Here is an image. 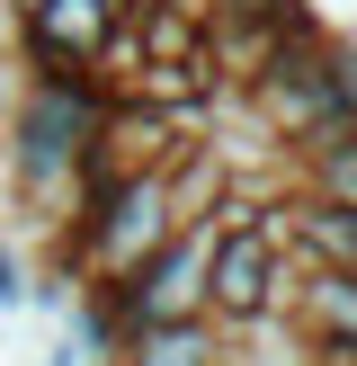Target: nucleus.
I'll return each instance as SVG.
<instances>
[{"label":"nucleus","instance_id":"nucleus-1","mask_svg":"<svg viewBox=\"0 0 357 366\" xmlns=\"http://www.w3.org/2000/svg\"><path fill=\"white\" fill-rule=\"evenodd\" d=\"M107 89L99 71H71V81H18L9 117H0V188H9V214L54 242L81 206V161H89V125H99Z\"/></svg>","mask_w":357,"mask_h":366},{"label":"nucleus","instance_id":"nucleus-2","mask_svg":"<svg viewBox=\"0 0 357 366\" xmlns=\"http://www.w3.org/2000/svg\"><path fill=\"white\" fill-rule=\"evenodd\" d=\"M321 45H331V27L286 18V27L268 36V54L250 63V81L232 89V99L259 117L268 143H303L313 125H331V71H321Z\"/></svg>","mask_w":357,"mask_h":366},{"label":"nucleus","instance_id":"nucleus-3","mask_svg":"<svg viewBox=\"0 0 357 366\" xmlns=\"http://www.w3.org/2000/svg\"><path fill=\"white\" fill-rule=\"evenodd\" d=\"M286 286H295V250L277 242V224L214 232V259H206V322H223V331H259V322L286 313Z\"/></svg>","mask_w":357,"mask_h":366},{"label":"nucleus","instance_id":"nucleus-4","mask_svg":"<svg viewBox=\"0 0 357 366\" xmlns=\"http://www.w3.org/2000/svg\"><path fill=\"white\" fill-rule=\"evenodd\" d=\"M206 259H214V224H178L134 277H116L107 295H116L125 331L134 322H196L206 313Z\"/></svg>","mask_w":357,"mask_h":366},{"label":"nucleus","instance_id":"nucleus-5","mask_svg":"<svg viewBox=\"0 0 357 366\" xmlns=\"http://www.w3.org/2000/svg\"><path fill=\"white\" fill-rule=\"evenodd\" d=\"M9 27H18V63H27L36 81H71V71H99V54L116 45L125 18L107 9V0H36Z\"/></svg>","mask_w":357,"mask_h":366},{"label":"nucleus","instance_id":"nucleus-6","mask_svg":"<svg viewBox=\"0 0 357 366\" xmlns=\"http://www.w3.org/2000/svg\"><path fill=\"white\" fill-rule=\"evenodd\" d=\"M286 331H295V349L303 340H331V349H357V277L348 268H313V259H295V286H286Z\"/></svg>","mask_w":357,"mask_h":366},{"label":"nucleus","instance_id":"nucleus-7","mask_svg":"<svg viewBox=\"0 0 357 366\" xmlns=\"http://www.w3.org/2000/svg\"><path fill=\"white\" fill-rule=\"evenodd\" d=\"M286 197L303 206H357V125H313L303 143H286Z\"/></svg>","mask_w":357,"mask_h":366},{"label":"nucleus","instance_id":"nucleus-8","mask_svg":"<svg viewBox=\"0 0 357 366\" xmlns=\"http://www.w3.org/2000/svg\"><path fill=\"white\" fill-rule=\"evenodd\" d=\"M107 366H241V349H232L223 322L196 313V322H134Z\"/></svg>","mask_w":357,"mask_h":366},{"label":"nucleus","instance_id":"nucleus-9","mask_svg":"<svg viewBox=\"0 0 357 366\" xmlns=\"http://www.w3.org/2000/svg\"><path fill=\"white\" fill-rule=\"evenodd\" d=\"M277 242L295 259H313V268H348L357 277V206H303V197H286L277 206Z\"/></svg>","mask_w":357,"mask_h":366},{"label":"nucleus","instance_id":"nucleus-10","mask_svg":"<svg viewBox=\"0 0 357 366\" xmlns=\"http://www.w3.org/2000/svg\"><path fill=\"white\" fill-rule=\"evenodd\" d=\"M196 18L206 27H286V18H303V0H196Z\"/></svg>","mask_w":357,"mask_h":366},{"label":"nucleus","instance_id":"nucleus-11","mask_svg":"<svg viewBox=\"0 0 357 366\" xmlns=\"http://www.w3.org/2000/svg\"><path fill=\"white\" fill-rule=\"evenodd\" d=\"M321 71H331V117L357 125V36H331L321 45Z\"/></svg>","mask_w":357,"mask_h":366},{"label":"nucleus","instance_id":"nucleus-12","mask_svg":"<svg viewBox=\"0 0 357 366\" xmlns=\"http://www.w3.org/2000/svg\"><path fill=\"white\" fill-rule=\"evenodd\" d=\"M27 277H36V268H27V250H18V242H0V322H18V313H27Z\"/></svg>","mask_w":357,"mask_h":366},{"label":"nucleus","instance_id":"nucleus-13","mask_svg":"<svg viewBox=\"0 0 357 366\" xmlns=\"http://www.w3.org/2000/svg\"><path fill=\"white\" fill-rule=\"evenodd\" d=\"M303 366H357V349H331V340H303Z\"/></svg>","mask_w":357,"mask_h":366},{"label":"nucleus","instance_id":"nucleus-14","mask_svg":"<svg viewBox=\"0 0 357 366\" xmlns=\"http://www.w3.org/2000/svg\"><path fill=\"white\" fill-rule=\"evenodd\" d=\"M36 366H89V357H81V349H71V340H63V331H54V340H45V357H36Z\"/></svg>","mask_w":357,"mask_h":366},{"label":"nucleus","instance_id":"nucleus-15","mask_svg":"<svg viewBox=\"0 0 357 366\" xmlns=\"http://www.w3.org/2000/svg\"><path fill=\"white\" fill-rule=\"evenodd\" d=\"M0 9H9V18H18V9H36V0H0Z\"/></svg>","mask_w":357,"mask_h":366},{"label":"nucleus","instance_id":"nucleus-16","mask_svg":"<svg viewBox=\"0 0 357 366\" xmlns=\"http://www.w3.org/2000/svg\"><path fill=\"white\" fill-rule=\"evenodd\" d=\"M0 340H9V322H0Z\"/></svg>","mask_w":357,"mask_h":366},{"label":"nucleus","instance_id":"nucleus-17","mask_svg":"<svg viewBox=\"0 0 357 366\" xmlns=\"http://www.w3.org/2000/svg\"><path fill=\"white\" fill-rule=\"evenodd\" d=\"M0 18H9V9H0Z\"/></svg>","mask_w":357,"mask_h":366}]
</instances>
